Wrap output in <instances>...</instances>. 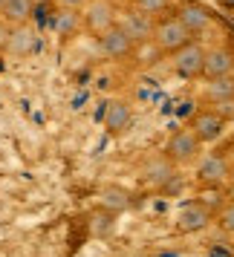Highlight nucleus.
Masks as SVG:
<instances>
[{
  "instance_id": "10",
  "label": "nucleus",
  "mask_w": 234,
  "mask_h": 257,
  "mask_svg": "<svg viewBox=\"0 0 234 257\" xmlns=\"http://www.w3.org/2000/svg\"><path fill=\"white\" fill-rule=\"evenodd\" d=\"M234 70V52L228 47H211L205 49V64H202V75L205 78H225Z\"/></svg>"
},
{
  "instance_id": "2",
  "label": "nucleus",
  "mask_w": 234,
  "mask_h": 257,
  "mask_svg": "<svg viewBox=\"0 0 234 257\" xmlns=\"http://www.w3.org/2000/svg\"><path fill=\"white\" fill-rule=\"evenodd\" d=\"M116 26L130 38V41H133V44H145V41H153V26H156V24H153L151 15L139 12V9L133 6V9L119 12Z\"/></svg>"
},
{
  "instance_id": "3",
  "label": "nucleus",
  "mask_w": 234,
  "mask_h": 257,
  "mask_svg": "<svg viewBox=\"0 0 234 257\" xmlns=\"http://www.w3.org/2000/svg\"><path fill=\"white\" fill-rule=\"evenodd\" d=\"M202 64H205V47L197 44V41L185 44L182 49H176L171 55V67H174V72L179 78H197V75H202Z\"/></svg>"
},
{
  "instance_id": "26",
  "label": "nucleus",
  "mask_w": 234,
  "mask_h": 257,
  "mask_svg": "<svg viewBox=\"0 0 234 257\" xmlns=\"http://www.w3.org/2000/svg\"><path fill=\"white\" fill-rule=\"evenodd\" d=\"M231 78H234V70H231Z\"/></svg>"
},
{
  "instance_id": "11",
  "label": "nucleus",
  "mask_w": 234,
  "mask_h": 257,
  "mask_svg": "<svg viewBox=\"0 0 234 257\" xmlns=\"http://www.w3.org/2000/svg\"><path fill=\"white\" fill-rule=\"evenodd\" d=\"M176 18L185 24V29L191 32V35H202V32L211 26V12L199 3V0H188V3H182L179 12H176Z\"/></svg>"
},
{
  "instance_id": "4",
  "label": "nucleus",
  "mask_w": 234,
  "mask_h": 257,
  "mask_svg": "<svg viewBox=\"0 0 234 257\" xmlns=\"http://www.w3.org/2000/svg\"><path fill=\"white\" fill-rule=\"evenodd\" d=\"M119 9L110 3V0H90L81 9V24L93 32V35H101L110 26H116Z\"/></svg>"
},
{
  "instance_id": "27",
  "label": "nucleus",
  "mask_w": 234,
  "mask_h": 257,
  "mask_svg": "<svg viewBox=\"0 0 234 257\" xmlns=\"http://www.w3.org/2000/svg\"><path fill=\"white\" fill-rule=\"evenodd\" d=\"M0 6H3V0H0Z\"/></svg>"
},
{
  "instance_id": "15",
  "label": "nucleus",
  "mask_w": 234,
  "mask_h": 257,
  "mask_svg": "<svg viewBox=\"0 0 234 257\" xmlns=\"http://www.w3.org/2000/svg\"><path fill=\"white\" fill-rule=\"evenodd\" d=\"M32 9H35L32 0H3V6H0V18H3L9 26H21V24H29Z\"/></svg>"
},
{
  "instance_id": "7",
  "label": "nucleus",
  "mask_w": 234,
  "mask_h": 257,
  "mask_svg": "<svg viewBox=\"0 0 234 257\" xmlns=\"http://www.w3.org/2000/svg\"><path fill=\"white\" fill-rule=\"evenodd\" d=\"M197 179L202 185H225L228 179H231V168H228V159L220 156V153H205L202 159H199V168H197Z\"/></svg>"
},
{
  "instance_id": "20",
  "label": "nucleus",
  "mask_w": 234,
  "mask_h": 257,
  "mask_svg": "<svg viewBox=\"0 0 234 257\" xmlns=\"http://www.w3.org/2000/svg\"><path fill=\"white\" fill-rule=\"evenodd\" d=\"M220 222H222V228L228 234H234V202H228L225 208H222V214H220Z\"/></svg>"
},
{
  "instance_id": "19",
  "label": "nucleus",
  "mask_w": 234,
  "mask_h": 257,
  "mask_svg": "<svg viewBox=\"0 0 234 257\" xmlns=\"http://www.w3.org/2000/svg\"><path fill=\"white\" fill-rule=\"evenodd\" d=\"M104 205L107 208H113V211L128 208V194H125L122 188H107L104 191Z\"/></svg>"
},
{
  "instance_id": "22",
  "label": "nucleus",
  "mask_w": 234,
  "mask_h": 257,
  "mask_svg": "<svg viewBox=\"0 0 234 257\" xmlns=\"http://www.w3.org/2000/svg\"><path fill=\"white\" fill-rule=\"evenodd\" d=\"M217 113H220L225 121H228V118H234V101H222V104H217Z\"/></svg>"
},
{
  "instance_id": "24",
  "label": "nucleus",
  "mask_w": 234,
  "mask_h": 257,
  "mask_svg": "<svg viewBox=\"0 0 234 257\" xmlns=\"http://www.w3.org/2000/svg\"><path fill=\"white\" fill-rule=\"evenodd\" d=\"M222 6H225V9H234V0H220Z\"/></svg>"
},
{
  "instance_id": "16",
  "label": "nucleus",
  "mask_w": 234,
  "mask_h": 257,
  "mask_svg": "<svg viewBox=\"0 0 234 257\" xmlns=\"http://www.w3.org/2000/svg\"><path fill=\"white\" fill-rule=\"evenodd\" d=\"M205 101L217 107L222 101H234V78L231 75H225V78H211L205 84Z\"/></svg>"
},
{
  "instance_id": "6",
  "label": "nucleus",
  "mask_w": 234,
  "mask_h": 257,
  "mask_svg": "<svg viewBox=\"0 0 234 257\" xmlns=\"http://www.w3.org/2000/svg\"><path fill=\"white\" fill-rule=\"evenodd\" d=\"M225 127H228V121L217 113V110H199L197 116H194V136H197L202 145H214V142H220L225 136Z\"/></svg>"
},
{
  "instance_id": "21",
  "label": "nucleus",
  "mask_w": 234,
  "mask_h": 257,
  "mask_svg": "<svg viewBox=\"0 0 234 257\" xmlns=\"http://www.w3.org/2000/svg\"><path fill=\"white\" fill-rule=\"evenodd\" d=\"M58 3V9H70V12H81L84 6L90 3V0H55Z\"/></svg>"
},
{
  "instance_id": "5",
  "label": "nucleus",
  "mask_w": 234,
  "mask_h": 257,
  "mask_svg": "<svg viewBox=\"0 0 234 257\" xmlns=\"http://www.w3.org/2000/svg\"><path fill=\"white\" fill-rule=\"evenodd\" d=\"M199 145H202V142L194 136V130H176V133L168 136L165 156H168L174 165L194 162V159H197V153H199Z\"/></svg>"
},
{
  "instance_id": "18",
  "label": "nucleus",
  "mask_w": 234,
  "mask_h": 257,
  "mask_svg": "<svg viewBox=\"0 0 234 257\" xmlns=\"http://www.w3.org/2000/svg\"><path fill=\"white\" fill-rule=\"evenodd\" d=\"M133 6H136L139 12L156 18V15H165L171 9V0H133Z\"/></svg>"
},
{
  "instance_id": "12",
  "label": "nucleus",
  "mask_w": 234,
  "mask_h": 257,
  "mask_svg": "<svg viewBox=\"0 0 234 257\" xmlns=\"http://www.w3.org/2000/svg\"><path fill=\"white\" fill-rule=\"evenodd\" d=\"M130 121H133V113H130V104L128 101H122V98H113V101H107L104 107V127L107 133H125L130 127Z\"/></svg>"
},
{
  "instance_id": "23",
  "label": "nucleus",
  "mask_w": 234,
  "mask_h": 257,
  "mask_svg": "<svg viewBox=\"0 0 234 257\" xmlns=\"http://www.w3.org/2000/svg\"><path fill=\"white\" fill-rule=\"evenodd\" d=\"M6 41H9V24L0 18V49H6Z\"/></svg>"
},
{
  "instance_id": "9",
  "label": "nucleus",
  "mask_w": 234,
  "mask_h": 257,
  "mask_svg": "<svg viewBox=\"0 0 234 257\" xmlns=\"http://www.w3.org/2000/svg\"><path fill=\"white\" fill-rule=\"evenodd\" d=\"M208 222H211V211L205 208L202 202H188V205H182L179 214H176V231L197 234V231H202Z\"/></svg>"
},
{
  "instance_id": "17",
  "label": "nucleus",
  "mask_w": 234,
  "mask_h": 257,
  "mask_svg": "<svg viewBox=\"0 0 234 257\" xmlns=\"http://www.w3.org/2000/svg\"><path fill=\"white\" fill-rule=\"evenodd\" d=\"M78 24H81V15H78V12H70V9H58L55 21H52L55 32H61V35H72V32L78 29Z\"/></svg>"
},
{
  "instance_id": "14",
  "label": "nucleus",
  "mask_w": 234,
  "mask_h": 257,
  "mask_svg": "<svg viewBox=\"0 0 234 257\" xmlns=\"http://www.w3.org/2000/svg\"><path fill=\"white\" fill-rule=\"evenodd\" d=\"M6 49L15 52V55H29L35 49V32L29 24H21V26H12L9 29V41H6Z\"/></svg>"
},
{
  "instance_id": "13",
  "label": "nucleus",
  "mask_w": 234,
  "mask_h": 257,
  "mask_svg": "<svg viewBox=\"0 0 234 257\" xmlns=\"http://www.w3.org/2000/svg\"><path fill=\"white\" fill-rule=\"evenodd\" d=\"M142 176H145V182H151L153 188H165V182H168L171 176H176L174 162H171L168 156H156V159H151V162L145 165Z\"/></svg>"
},
{
  "instance_id": "8",
  "label": "nucleus",
  "mask_w": 234,
  "mask_h": 257,
  "mask_svg": "<svg viewBox=\"0 0 234 257\" xmlns=\"http://www.w3.org/2000/svg\"><path fill=\"white\" fill-rule=\"evenodd\" d=\"M95 41H98V49L104 52L107 58H113V61H125L133 55V41H130L119 26H110L107 32H101V35H95Z\"/></svg>"
},
{
  "instance_id": "1",
  "label": "nucleus",
  "mask_w": 234,
  "mask_h": 257,
  "mask_svg": "<svg viewBox=\"0 0 234 257\" xmlns=\"http://www.w3.org/2000/svg\"><path fill=\"white\" fill-rule=\"evenodd\" d=\"M153 41H156V47L168 52V55H174L176 49H182L185 44L194 41V35L185 29V24L176 18V15H168V18H159L156 26H153Z\"/></svg>"
},
{
  "instance_id": "25",
  "label": "nucleus",
  "mask_w": 234,
  "mask_h": 257,
  "mask_svg": "<svg viewBox=\"0 0 234 257\" xmlns=\"http://www.w3.org/2000/svg\"><path fill=\"white\" fill-rule=\"evenodd\" d=\"M32 3H35V6H38V3H49V0H32Z\"/></svg>"
}]
</instances>
